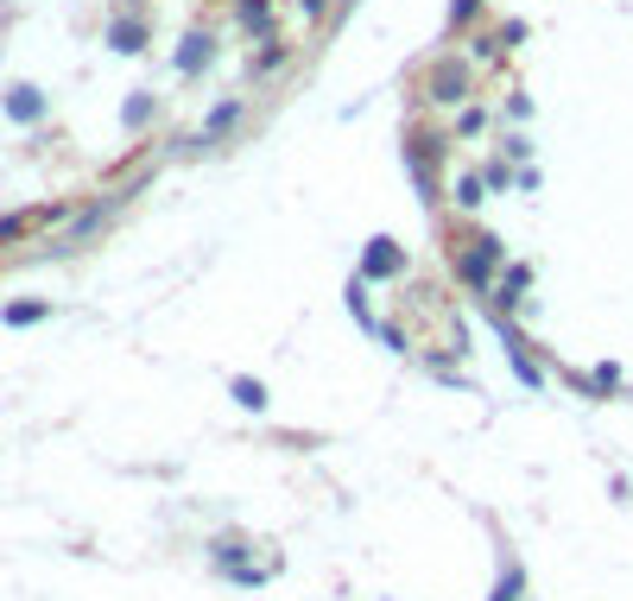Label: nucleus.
Wrapping results in <instances>:
<instances>
[{"mask_svg":"<svg viewBox=\"0 0 633 601\" xmlns=\"http://www.w3.org/2000/svg\"><path fill=\"white\" fill-rule=\"evenodd\" d=\"M0 108H7V121H20V127H39L51 114V96L39 89V83H13L7 96H0Z\"/></svg>","mask_w":633,"mask_h":601,"instance_id":"7ed1b4c3","label":"nucleus"},{"mask_svg":"<svg viewBox=\"0 0 633 601\" xmlns=\"http://www.w3.org/2000/svg\"><path fill=\"white\" fill-rule=\"evenodd\" d=\"M241 114H248L241 101H216V108H209V121H203V140H228V133L241 127Z\"/></svg>","mask_w":633,"mask_h":601,"instance_id":"9d476101","label":"nucleus"},{"mask_svg":"<svg viewBox=\"0 0 633 601\" xmlns=\"http://www.w3.org/2000/svg\"><path fill=\"white\" fill-rule=\"evenodd\" d=\"M494 39H501V51H513V45H520V39H526V25H520V20H506L501 32H494Z\"/></svg>","mask_w":633,"mask_h":601,"instance_id":"aec40b11","label":"nucleus"},{"mask_svg":"<svg viewBox=\"0 0 633 601\" xmlns=\"http://www.w3.org/2000/svg\"><path fill=\"white\" fill-rule=\"evenodd\" d=\"M32 222H39V209H32V216H0V248H7V241H20Z\"/></svg>","mask_w":633,"mask_h":601,"instance_id":"dca6fc26","label":"nucleus"},{"mask_svg":"<svg viewBox=\"0 0 633 601\" xmlns=\"http://www.w3.org/2000/svg\"><path fill=\"white\" fill-rule=\"evenodd\" d=\"M481 7H488V0H456V7H450V25H469Z\"/></svg>","mask_w":633,"mask_h":601,"instance_id":"6ab92c4d","label":"nucleus"},{"mask_svg":"<svg viewBox=\"0 0 633 601\" xmlns=\"http://www.w3.org/2000/svg\"><path fill=\"white\" fill-rule=\"evenodd\" d=\"M412 177H418V190H425V203H437V159H444V140L437 133H412Z\"/></svg>","mask_w":633,"mask_h":601,"instance_id":"20e7f679","label":"nucleus"},{"mask_svg":"<svg viewBox=\"0 0 633 601\" xmlns=\"http://www.w3.org/2000/svg\"><path fill=\"white\" fill-rule=\"evenodd\" d=\"M400 266H405L400 241H386V234H380V241H368V253H361V273H368V278H393Z\"/></svg>","mask_w":633,"mask_h":601,"instance_id":"6e6552de","label":"nucleus"},{"mask_svg":"<svg viewBox=\"0 0 633 601\" xmlns=\"http://www.w3.org/2000/svg\"><path fill=\"white\" fill-rule=\"evenodd\" d=\"M501 241H494V234H481L476 248H462L456 253V278H462V285H476V292H488V285H494V273H501Z\"/></svg>","mask_w":633,"mask_h":601,"instance_id":"f03ea898","label":"nucleus"},{"mask_svg":"<svg viewBox=\"0 0 633 601\" xmlns=\"http://www.w3.org/2000/svg\"><path fill=\"white\" fill-rule=\"evenodd\" d=\"M51 317V298H20V304H0V324L7 329H32Z\"/></svg>","mask_w":633,"mask_h":601,"instance_id":"1a4fd4ad","label":"nucleus"},{"mask_svg":"<svg viewBox=\"0 0 633 601\" xmlns=\"http://www.w3.org/2000/svg\"><path fill=\"white\" fill-rule=\"evenodd\" d=\"M298 7H304V20H324L329 13V0H298Z\"/></svg>","mask_w":633,"mask_h":601,"instance_id":"412c9836","label":"nucleus"},{"mask_svg":"<svg viewBox=\"0 0 633 601\" xmlns=\"http://www.w3.org/2000/svg\"><path fill=\"white\" fill-rule=\"evenodd\" d=\"M481 127H488V114H481V108H462V114H456V133H462V140H469V133H481Z\"/></svg>","mask_w":633,"mask_h":601,"instance_id":"a211bd4d","label":"nucleus"},{"mask_svg":"<svg viewBox=\"0 0 633 601\" xmlns=\"http://www.w3.org/2000/svg\"><path fill=\"white\" fill-rule=\"evenodd\" d=\"M234 400L248 405V412H266V386H260V380H248V374H234Z\"/></svg>","mask_w":633,"mask_h":601,"instance_id":"ddd939ff","label":"nucleus"},{"mask_svg":"<svg viewBox=\"0 0 633 601\" xmlns=\"http://www.w3.org/2000/svg\"><path fill=\"white\" fill-rule=\"evenodd\" d=\"M172 64H177V76H203L209 64H216V32H203V25L197 32H184V45H177Z\"/></svg>","mask_w":633,"mask_h":601,"instance_id":"423d86ee","label":"nucleus"},{"mask_svg":"<svg viewBox=\"0 0 633 601\" xmlns=\"http://www.w3.org/2000/svg\"><path fill=\"white\" fill-rule=\"evenodd\" d=\"M234 25H241L248 39H260V45H273V25H279L273 0H234Z\"/></svg>","mask_w":633,"mask_h":601,"instance_id":"0eeeda50","label":"nucleus"},{"mask_svg":"<svg viewBox=\"0 0 633 601\" xmlns=\"http://www.w3.org/2000/svg\"><path fill=\"white\" fill-rule=\"evenodd\" d=\"M152 114H159V96H152V89H133V96H127V108H121V127H127V133H140Z\"/></svg>","mask_w":633,"mask_h":601,"instance_id":"9b49d317","label":"nucleus"},{"mask_svg":"<svg viewBox=\"0 0 633 601\" xmlns=\"http://www.w3.org/2000/svg\"><path fill=\"white\" fill-rule=\"evenodd\" d=\"M513 595H526V570H513V564H506V570H501V582H494V595H488V601H513Z\"/></svg>","mask_w":633,"mask_h":601,"instance_id":"4468645a","label":"nucleus"},{"mask_svg":"<svg viewBox=\"0 0 633 601\" xmlns=\"http://www.w3.org/2000/svg\"><path fill=\"white\" fill-rule=\"evenodd\" d=\"M469 89H476V64H469L462 51L437 57V64L425 70V101H437V108H462V101H469Z\"/></svg>","mask_w":633,"mask_h":601,"instance_id":"f257e3e1","label":"nucleus"},{"mask_svg":"<svg viewBox=\"0 0 633 601\" xmlns=\"http://www.w3.org/2000/svg\"><path fill=\"white\" fill-rule=\"evenodd\" d=\"M285 64H292V51H285V45H279V39H273V45H266V51H260V57H253V76H279V70H285Z\"/></svg>","mask_w":633,"mask_h":601,"instance_id":"f8f14e48","label":"nucleus"},{"mask_svg":"<svg viewBox=\"0 0 633 601\" xmlns=\"http://www.w3.org/2000/svg\"><path fill=\"white\" fill-rule=\"evenodd\" d=\"M526 285H532V273H526V266H506V273H501V298H494V304H513L520 292H526Z\"/></svg>","mask_w":633,"mask_h":601,"instance_id":"2eb2a0df","label":"nucleus"},{"mask_svg":"<svg viewBox=\"0 0 633 601\" xmlns=\"http://www.w3.org/2000/svg\"><path fill=\"white\" fill-rule=\"evenodd\" d=\"M108 45L121 51V57H140V51L152 45V25H146V13H114V20H108Z\"/></svg>","mask_w":633,"mask_h":601,"instance_id":"39448f33","label":"nucleus"},{"mask_svg":"<svg viewBox=\"0 0 633 601\" xmlns=\"http://www.w3.org/2000/svg\"><path fill=\"white\" fill-rule=\"evenodd\" d=\"M481 203V177L469 172V177H456V209H476Z\"/></svg>","mask_w":633,"mask_h":601,"instance_id":"f3484780","label":"nucleus"}]
</instances>
